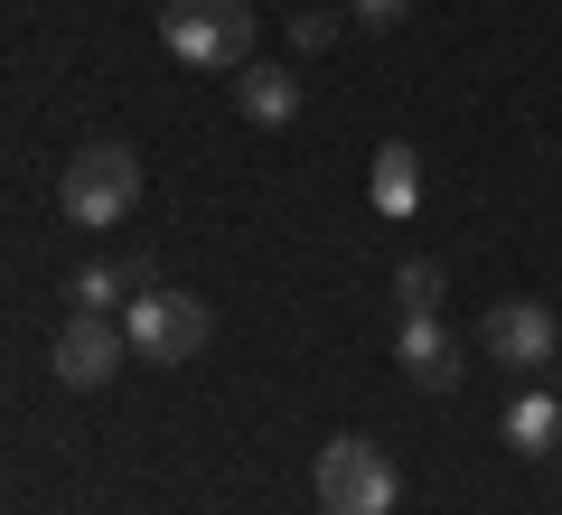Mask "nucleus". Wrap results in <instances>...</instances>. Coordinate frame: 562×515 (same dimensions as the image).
Instances as JSON below:
<instances>
[{"instance_id":"obj_7","label":"nucleus","mask_w":562,"mask_h":515,"mask_svg":"<svg viewBox=\"0 0 562 515\" xmlns=\"http://www.w3.org/2000/svg\"><path fill=\"white\" fill-rule=\"evenodd\" d=\"M394 366L422 384V394H450V384H460V337H450L441 318H403V337H394Z\"/></svg>"},{"instance_id":"obj_1","label":"nucleus","mask_w":562,"mask_h":515,"mask_svg":"<svg viewBox=\"0 0 562 515\" xmlns=\"http://www.w3.org/2000/svg\"><path fill=\"white\" fill-rule=\"evenodd\" d=\"M57 206H66V225H122L140 206L132 141H85V150L66 159V179H57Z\"/></svg>"},{"instance_id":"obj_3","label":"nucleus","mask_w":562,"mask_h":515,"mask_svg":"<svg viewBox=\"0 0 562 515\" xmlns=\"http://www.w3.org/2000/svg\"><path fill=\"white\" fill-rule=\"evenodd\" d=\"M206 300L198 291H169V281H150V291L122 310V337H132V357H150V366H179V357H198L206 347Z\"/></svg>"},{"instance_id":"obj_8","label":"nucleus","mask_w":562,"mask_h":515,"mask_svg":"<svg viewBox=\"0 0 562 515\" xmlns=\"http://www.w3.org/2000/svg\"><path fill=\"white\" fill-rule=\"evenodd\" d=\"M235 103H244V122H291L301 113V76L291 66H235Z\"/></svg>"},{"instance_id":"obj_6","label":"nucleus","mask_w":562,"mask_h":515,"mask_svg":"<svg viewBox=\"0 0 562 515\" xmlns=\"http://www.w3.org/2000/svg\"><path fill=\"white\" fill-rule=\"evenodd\" d=\"M479 347L497 366H525V376H535V366L553 357V310H543V300H497V310L479 318Z\"/></svg>"},{"instance_id":"obj_4","label":"nucleus","mask_w":562,"mask_h":515,"mask_svg":"<svg viewBox=\"0 0 562 515\" xmlns=\"http://www.w3.org/2000/svg\"><path fill=\"white\" fill-rule=\"evenodd\" d=\"M394 459L375 450V440H328L319 450V515H394Z\"/></svg>"},{"instance_id":"obj_9","label":"nucleus","mask_w":562,"mask_h":515,"mask_svg":"<svg viewBox=\"0 0 562 515\" xmlns=\"http://www.w3.org/2000/svg\"><path fill=\"white\" fill-rule=\"evenodd\" d=\"M366 188H375V206L403 225V216L422 206V150H413V141H384V150H375V179H366Z\"/></svg>"},{"instance_id":"obj_14","label":"nucleus","mask_w":562,"mask_h":515,"mask_svg":"<svg viewBox=\"0 0 562 515\" xmlns=\"http://www.w3.org/2000/svg\"><path fill=\"white\" fill-rule=\"evenodd\" d=\"M366 29H394V20H413V0H347Z\"/></svg>"},{"instance_id":"obj_13","label":"nucleus","mask_w":562,"mask_h":515,"mask_svg":"<svg viewBox=\"0 0 562 515\" xmlns=\"http://www.w3.org/2000/svg\"><path fill=\"white\" fill-rule=\"evenodd\" d=\"M291 38H301V47H328V38H338V10H301V20H291Z\"/></svg>"},{"instance_id":"obj_5","label":"nucleus","mask_w":562,"mask_h":515,"mask_svg":"<svg viewBox=\"0 0 562 515\" xmlns=\"http://www.w3.org/2000/svg\"><path fill=\"white\" fill-rule=\"evenodd\" d=\"M122 357H132V337H122L103 310H76V318L57 328V384H76V394L113 384V376H122Z\"/></svg>"},{"instance_id":"obj_2","label":"nucleus","mask_w":562,"mask_h":515,"mask_svg":"<svg viewBox=\"0 0 562 515\" xmlns=\"http://www.w3.org/2000/svg\"><path fill=\"white\" fill-rule=\"evenodd\" d=\"M160 38H169V57L206 66V76H235V66H254V10L244 0H169Z\"/></svg>"},{"instance_id":"obj_12","label":"nucleus","mask_w":562,"mask_h":515,"mask_svg":"<svg viewBox=\"0 0 562 515\" xmlns=\"http://www.w3.org/2000/svg\"><path fill=\"white\" fill-rule=\"evenodd\" d=\"M122 291H132V281H122V272H113V262H85V272H76V281H66V300H76V310H113V300H122Z\"/></svg>"},{"instance_id":"obj_10","label":"nucleus","mask_w":562,"mask_h":515,"mask_svg":"<svg viewBox=\"0 0 562 515\" xmlns=\"http://www.w3.org/2000/svg\"><path fill=\"white\" fill-rule=\"evenodd\" d=\"M506 440H516L525 459L562 450V403H553V394H516V403H506Z\"/></svg>"},{"instance_id":"obj_11","label":"nucleus","mask_w":562,"mask_h":515,"mask_svg":"<svg viewBox=\"0 0 562 515\" xmlns=\"http://www.w3.org/2000/svg\"><path fill=\"white\" fill-rule=\"evenodd\" d=\"M394 300H403V318H441V262H403Z\"/></svg>"}]
</instances>
